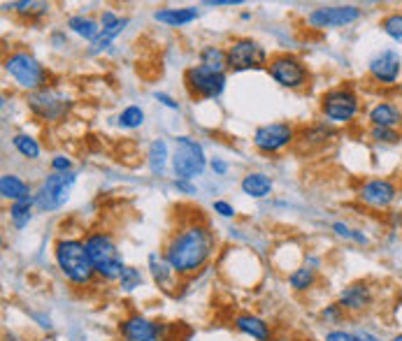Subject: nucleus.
Returning a JSON list of instances; mask_svg holds the SVG:
<instances>
[{
	"label": "nucleus",
	"instance_id": "f257e3e1",
	"mask_svg": "<svg viewBox=\"0 0 402 341\" xmlns=\"http://www.w3.org/2000/svg\"><path fill=\"white\" fill-rule=\"evenodd\" d=\"M216 239L205 221H188L167 237L163 258L177 277H193L214 256Z\"/></svg>",
	"mask_w": 402,
	"mask_h": 341
},
{
	"label": "nucleus",
	"instance_id": "f03ea898",
	"mask_svg": "<svg viewBox=\"0 0 402 341\" xmlns=\"http://www.w3.org/2000/svg\"><path fill=\"white\" fill-rule=\"evenodd\" d=\"M54 260L61 274L72 286H91L96 281V270L84 246V239H58L54 246Z\"/></svg>",
	"mask_w": 402,
	"mask_h": 341
},
{
	"label": "nucleus",
	"instance_id": "7ed1b4c3",
	"mask_svg": "<svg viewBox=\"0 0 402 341\" xmlns=\"http://www.w3.org/2000/svg\"><path fill=\"white\" fill-rule=\"evenodd\" d=\"M84 246L89 251V258L93 263V270L100 279L105 281H119L126 265H123V256L116 246L114 237L105 230H93L84 237Z\"/></svg>",
	"mask_w": 402,
	"mask_h": 341
},
{
	"label": "nucleus",
	"instance_id": "20e7f679",
	"mask_svg": "<svg viewBox=\"0 0 402 341\" xmlns=\"http://www.w3.org/2000/svg\"><path fill=\"white\" fill-rule=\"evenodd\" d=\"M3 68H5L7 75L21 86V89H26L31 93L47 86L49 72L45 70V65H42L38 58H35L33 54H28V52H12L5 58Z\"/></svg>",
	"mask_w": 402,
	"mask_h": 341
},
{
	"label": "nucleus",
	"instance_id": "39448f33",
	"mask_svg": "<svg viewBox=\"0 0 402 341\" xmlns=\"http://www.w3.org/2000/svg\"><path fill=\"white\" fill-rule=\"evenodd\" d=\"M75 181H77L75 172H51L40 184L38 193H35V207L40 212H56V209H61L68 202Z\"/></svg>",
	"mask_w": 402,
	"mask_h": 341
},
{
	"label": "nucleus",
	"instance_id": "423d86ee",
	"mask_svg": "<svg viewBox=\"0 0 402 341\" xmlns=\"http://www.w3.org/2000/svg\"><path fill=\"white\" fill-rule=\"evenodd\" d=\"M172 170L181 181L200 177L207 168V158H205L202 147L191 137H177L174 140V154H172Z\"/></svg>",
	"mask_w": 402,
	"mask_h": 341
},
{
	"label": "nucleus",
	"instance_id": "0eeeda50",
	"mask_svg": "<svg viewBox=\"0 0 402 341\" xmlns=\"http://www.w3.org/2000/svg\"><path fill=\"white\" fill-rule=\"evenodd\" d=\"M226 61L233 72L258 70L268 68V52L251 38H235L226 49Z\"/></svg>",
	"mask_w": 402,
	"mask_h": 341
},
{
	"label": "nucleus",
	"instance_id": "6e6552de",
	"mask_svg": "<svg viewBox=\"0 0 402 341\" xmlns=\"http://www.w3.org/2000/svg\"><path fill=\"white\" fill-rule=\"evenodd\" d=\"M184 84L186 91L193 98L200 100H214L223 93L226 89V72H214L205 65H191L184 72Z\"/></svg>",
	"mask_w": 402,
	"mask_h": 341
},
{
	"label": "nucleus",
	"instance_id": "1a4fd4ad",
	"mask_svg": "<svg viewBox=\"0 0 402 341\" xmlns=\"http://www.w3.org/2000/svg\"><path fill=\"white\" fill-rule=\"evenodd\" d=\"M268 72L277 84L284 89H303L307 86L310 72H307L305 63L293 54H275L268 61Z\"/></svg>",
	"mask_w": 402,
	"mask_h": 341
},
{
	"label": "nucleus",
	"instance_id": "9d476101",
	"mask_svg": "<svg viewBox=\"0 0 402 341\" xmlns=\"http://www.w3.org/2000/svg\"><path fill=\"white\" fill-rule=\"evenodd\" d=\"M358 110H361V103L349 86L331 89L321 98V114L331 123H349L358 114Z\"/></svg>",
	"mask_w": 402,
	"mask_h": 341
},
{
	"label": "nucleus",
	"instance_id": "9b49d317",
	"mask_svg": "<svg viewBox=\"0 0 402 341\" xmlns=\"http://www.w3.org/2000/svg\"><path fill=\"white\" fill-rule=\"evenodd\" d=\"M26 103H28V110L42 121H61L72 107L70 100L65 98L61 91L51 89V86H45V89H40V91L28 93Z\"/></svg>",
	"mask_w": 402,
	"mask_h": 341
},
{
	"label": "nucleus",
	"instance_id": "f8f14e48",
	"mask_svg": "<svg viewBox=\"0 0 402 341\" xmlns=\"http://www.w3.org/2000/svg\"><path fill=\"white\" fill-rule=\"evenodd\" d=\"M293 140L296 128L291 123H265L254 133V147L263 154H277V151L286 149Z\"/></svg>",
	"mask_w": 402,
	"mask_h": 341
},
{
	"label": "nucleus",
	"instance_id": "ddd939ff",
	"mask_svg": "<svg viewBox=\"0 0 402 341\" xmlns=\"http://www.w3.org/2000/svg\"><path fill=\"white\" fill-rule=\"evenodd\" d=\"M361 19V10L356 5H331V7H317L307 14V24L312 28H338L354 24Z\"/></svg>",
	"mask_w": 402,
	"mask_h": 341
},
{
	"label": "nucleus",
	"instance_id": "4468645a",
	"mask_svg": "<svg viewBox=\"0 0 402 341\" xmlns=\"http://www.w3.org/2000/svg\"><path fill=\"white\" fill-rule=\"evenodd\" d=\"M165 332H167L165 325L153 323L140 314L128 316L119 325V335L123 341H167Z\"/></svg>",
	"mask_w": 402,
	"mask_h": 341
},
{
	"label": "nucleus",
	"instance_id": "2eb2a0df",
	"mask_svg": "<svg viewBox=\"0 0 402 341\" xmlns=\"http://www.w3.org/2000/svg\"><path fill=\"white\" fill-rule=\"evenodd\" d=\"M358 198H361L368 207L386 209V207H391L393 200L398 198V188L391 179H370L361 186Z\"/></svg>",
	"mask_w": 402,
	"mask_h": 341
},
{
	"label": "nucleus",
	"instance_id": "dca6fc26",
	"mask_svg": "<svg viewBox=\"0 0 402 341\" xmlns=\"http://www.w3.org/2000/svg\"><path fill=\"white\" fill-rule=\"evenodd\" d=\"M370 77L375 79L379 84H396L400 72H402V58L398 52H393V49H384V52H379L375 58L370 61Z\"/></svg>",
	"mask_w": 402,
	"mask_h": 341
},
{
	"label": "nucleus",
	"instance_id": "f3484780",
	"mask_svg": "<svg viewBox=\"0 0 402 341\" xmlns=\"http://www.w3.org/2000/svg\"><path fill=\"white\" fill-rule=\"evenodd\" d=\"M338 304L349 314H361V311L370 309L372 304V288L365 281H356V284L347 286L340 293Z\"/></svg>",
	"mask_w": 402,
	"mask_h": 341
},
{
	"label": "nucleus",
	"instance_id": "a211bd4d",
	"mask_svg": "<svg viewBox=\"0 0 402 341\" xmlns=\"http://www.w3.org/2000/svg\"><path fill=\"white\" fill-rule=\"evenodd\" d=\"M235 328L242 332V335L251 337L256 341H270V337H272V330H270V325L263 321V318L251 316V314H240L235 318Z\"/></svg>",
	"mask_w": 402,
	"mask_h": 341
},
{
	"label": "nucleus",
	"instance_id": "6ab92c4d",
	"mask_svg": "<svg viewBox=\"0 0 402 341\" xmlns=\"http://www.w3.org/2000/svg\"><path fill=\"white\" fill-rule=\"evenodd\" d=\"M240 188H242V193L244 195H249V198L254 200H263V198H268L270 193H272V179L265 177V174H261V172H249L247 177L242 179V184H240Z\"/></svg>",
	"mask_w": 402,
	"mask_h": 341
},
{
	"label": "nucleus",
	"instance_id": "aec40b11",
	"mask_svg": "<svg viewBox=\"0 0 402 341\" xmlns=\"http://www.w3.org/2000/svg\"><path fill=\"white\" fill-rule=\"evenodd\" d=\"M370 121L375 128H393L396 130L402 121V112L391 103H379L370 110Z\"/></svg>",
	"mask_w": 402,
	"mask_h": 341
},
{
	"label": "nucleus",
	"instance_id": "412c9836",
	"mask_svg": "<svg viewBox=\"0 0 402 341\" xmlns=\"http://www.w3.org/2000/svg\"><path fill=\"white\" fill-rule=\"evenodd\" d=\"M198 7H179V10H158L153 12V19L158 24H165V26H172V28H179V26H186L191 21L198 19Z\"/></svg>",
	"mask_w": 402,
	"mask_h": 341
},
{
	"label": "nucleus",
	"instance_id": "4be33fe9",
	"mask_svg": "<svg viewBox=\"0 0 402 341\" xmlns=\"http://www.w3.org/2000/svg\"><path fill=\"white\" fill-rule=\"evenodd\" d=\"M149 270H151V277L153 281L163 288V290H170L172 288V281L177 274L172 272V267L167 265V260L163 258V253H149Z\"/></svg>",
	"mask_w": 402,
	"mask_h": 341
},
{
	"label": "nucleus",
	"instance_id": "5701e85b",
	"mask_svg": "<svg viewBox=\"0 0 402 341\" xmlns=\"http://www.w3.org/2000/svg\"><path fill=\"white\" fill-rule=\"evenodd\" d=\"M0 195H3L5 200L17 202L31 195V186L21 177H17V174H3V177H0Z\"/></svg>",
	"mask_w": 402,
	"mask_h": 341
},
{
	"label": "nucleus",
	"instance_id": "b1692460",
	"mask_svg": "<svg viewBox=\"0 0 402 341\" xmlns=\"http://www.w3.org/2000/svg\"><path fill=\"white\" fill-rule=\"evenodd\" d=\"M33 205H35V195H28V198L17 200V202H12V205H10V221H12V226L17 228V230H24L28 223H31V219H33V214H31Z\"/></svg>",
	"mask_w": 402,
	"mask_h": 341
},
{
	"label": "nucleus",
	"instance_id": "393cba45",
	"mask_svg": "<svg viewBox=\"0 0 402 341\" xmlns=\"http://www.w3.org/2000/svg\"><path fill=\"white\" fill-rule=\"evenodd\" d=\"M68 28H70L72 33H77L79 38L91 40V42H96V38L102 31V26L98 24V21H93L91 17H82V14H77V17H70L68 19Z\"/></svg>",
	"mask_w": 402,
	"mask_h": 341
},
{
	"label": "nucleus",
	"instance_id": "a878e982",
	"mask_svg": "<svg viewBox=\"0 0 402 341\" xmlns=\"http://www.w3.org/2000/svg\"><path fill=\"white\" fill-rule=\"evenodd\" d=\"M128 26V19L126 17H121L116 24L112 26H107V28H102L100 35L96 38V42H91V49H89V54H100V52H105V49L112 45V40L114 38H119V35L123 33V28Z\"/></svg>",
	"mask_w": 402,
	"mask_h": 341
},
{
	"label": "nucleus",
	"instance_id": "bb28decb",
	"mask_svg": "<svg viewBox=\"0 0 402 341\" xmlns=\"http://www.w3.org/2000/svg\"><path fill=\"white\" fill-rule=\"evenodd\" d=\"M200 65L214 70V72H226L228 70V61H226V52L214 45H207L200 49Z\"/></svg>",
	"mask_w": 402,
	"mask_h": 341
},
{
	"label": "nucleus",
	"instance_id": "cd10ccee",
	"mask_svg": "<svg viewBox=\"0 0 402 341\" xmlns=\"http://www.w3.org/2000/svg\"><path fill=\"white\" fill-rule=\"evenodd\" d=\"M331 137H335V128L333 126H326V123H314V126L303 130L300 142L305 144V147H314V144H326Z\"/></svg>",
	"mask_w": 402,
	"mask_h": 341
},
{
	"label": "nucleus",
	"instance_id": "c85d7f7f",
	"mask_svg": "<svg viewBox=\"0 0 402 341\" xmlns=\"http://www.w3.org/2000/svg\"><path fill=\"white\" fill-rule=\"evenodd\" d=\"M167 144L165 140H153L151 147L147 151V163H149V170L153 174H163L165 170V163H167Z\"/></svg>",
	"mask_w": 402,
	"mask_h": 341
},
{
	"label": "nucleus",
	"instance_id": "c756f323",
	"mask_svg": "<svg viewBox=\"0 0 402 341\" xmlns=\"http://www.w3.org/2000/svg\"><path fill=\"white\" fill-rule=\"evenodd\" d=\"M289 284H291V288L296 290V293H305V290H310L314 284H317V270L310 267V265L298 267V270L291 272Z\"/></svg>",
	"mask_w": 402,
	"mask_h": 341
},
{
	"label": "nucleus",
	"instance_id": "7c9ffc66",
	"mask_svg": "<svg viewBox=\"0 0 402 341\" xmlns=\"http://www.w3.org/2000/svg\"><path fill=\"white\" fill-rule=\"evenodd\" d=\"M10 7L19 17L26 19H40L49 12V3H38V0H21V3H12Z\"/></svg>",
	"mask_w": 402,
	"mask_h": 341
},
{
	"label": "nucleus",
	"instance_id": "2f4dec72",
	"mask_svg": "<svg viewBox=\"0 0 402 341\" xmlns=\"http://www.w3.org/2000/svg\"><path fill=\"white\" fill-rule=\"evenodd\" d=\"M12 147L17 149L24 158H28V161H35V158H40V144L35 142L31 135H24V133L14 135L12 137Z\"/></svg>",
	"mask_w": 402,
	"mask_h": 341
},
{
	"label": "nucleus",
	"instance_id": "473e14b6",
	"mask_svg": "<svg viewBox=\"0 0 402 341\" xmlns=\"http://www.w3.org/2000/svg\"><path fill=\"white\" fill-rule=\"evenodd\" d=\"M142 123H144V112H142V107H137V105H130L119 114V126L121 128L133 130V128H140Z\"/></svg>",
	"mask_w": 402,
	"mask_h": 341
},
{
	"label": "nucleus",
	"instance_id": "72a5a7b5",
	"mask_svg": "<svg viewBox=\"0 0 402 341\" xmlns=\"http://www.w3.org/2000/svg\"><path fill=\"white\" fill-rule=\"evenodd\" d=\"M326 341H379L375 335L365 330H358V332H345V330H333L326 335Z\"/></svg>",
	"mask_w": 402,
	"mask_h": 341
},
{
	"label": "nucleus",
	"instance_id": "f704fd0d",
	"mask_svg": "<svg viewBox=\"0 0 402 341\" xmlns=\"http://www.w3.org/2000/svg\"><path fill=\"white\" fill-rule=\"evenodd\" d=\"M382 31L389 35V38H393L402 45V12L389 14V17L382 21Z\"/></svg>",
	"mask_w": 402,
	"mask_h": 341
},
{
	"label": "nucleus",
	"instance_id": "c9c22d12",
	"mask_svg": "<svg viewBox=\"0 0 402 341\" xmlns=\"http://www.w3.org/2000/svg\"><path fill=\"white\" fill-rule=\"evenodd\" d=\"M119 286H121V290H126V293H133L135 288H140L142 286L140 270H135V267H126L121 274V279H119Z\"/></svg>",
	"mask_w": 402,
	"mask_h": 341
},
{
	"label": "nucleus",
	"instance_id": "e433bc0d",
	"mask_svg": "<svg viewBox=\"0 0 402 341\" xmlns=\"http://www.w3.org/2000/svg\"><path fill=\"white\" fill-rule=\"evenodd\" d=\"M333 230L338 232L340 237H345V239H356L358 244H368V237L361 235V232H358V230H352V228L347 226V223H340V221H338V223H333Z\"/></svg>",
	"mask_w": 402,
	"mask_h": 341
},
{
	"label": "nucleus",
	"instance_id": "4c0bfd02",
	"mask_svg": "<svg viewBox=\"0 0 402 341\" xmlns=\"http://www.w3.org/2000/svg\"><path fill=\"white\" fill-rule=\"evenodd\" d=\"M370 135H372V140H375V142H384V144H393V142L400 140V135L393 128H375V126H372Z\"/></svg>",
	"mask_w": 402,
	"mask_h": 341
},
{
	"label": "nucleus",
	"instance_id": "58836bf2",
	"mask_svg": "<svg viewBox=\"0 0 402 341\" xmlns=\"http://www.w3.org/2000/svg\"><path fill=\"white\" fill-rule=\"evenodd\" d=\"M214 212L219 216H223V219H233V216H235V207H233L230 202H226V200H216L214 202Z\"/></svg>",
	"mask_w": 402,
	"mask_h": 341
},
{
	"label": "nucleus",
	"instance_id": "ea45409f",
	"mask_svg": "<svg viewBox=\"0 0 402 341\" xmlns=\"http://www.w3.org/2000/svg\"><path fill=\"white\" fill-rule=\"evenodd\" d=\"M342 314H345V309H342L340 304H331V307L324 309V314H321V316H324L326 321H331V323H338L342 318Z\"/></svg>",
	"mask_w": 402,
	"mask_h": 341
},
{
	"label": "nucleus",
	"instance_id": "a19ab883",
	"mask_svg": "<svg viewBox=\"0 0 402 341\" xmlns=\"http://www.w3.org/2000/svg\"><path fill=\"white\" fill-rule=\"evenodd\" d=\"M72 168V163H70V158H65V156H56L54 161H51V170L54 172H70Z\"/></svg>",
	"mask_w": 402,
	"mask_h": 341
},
{
	"label": "nucleus",
	"instance_id": "79ce46f5",
	"mask_svg": "<svg viewBox=\"0 0 402 341\" xmlns=\"http://www.w3.org/2000/svg\"><path fill=\"white\" fill-rule=\"evenodd\" d=\"M153 98L158 100V103H163L165 107H170V110H177V103H174V100L170 98V96H165V93H153Z\"/></svg>",
	"mask_w": 402,
	"mask_h": 341
},
{
	"label": "nucleus",
	"instance_id": "37998d69",
	"mask_svg": "<svg viewBox=\"0 0 402 341\" xmlns=\"http://www.w3.org/2000/svg\"><path fill=\"white\" fill-rule=\"evenodd\" d=\"M212 170H214L216 174H226L228 172V165H226L223 161H219V158H214V161H212Z\"/></svg>",
	"mask_w": 402,
	"mask_h": 341
},
{
	"label": "nucleus",
	"instance_id": "c03bdc74",
	"mask_svg": "<svg viewBox=\"0 0 402 341\" xmlns=\"http://www.w3.org/2000/svg\"><path fill=\"white\" fill-rule=\"evenodd\" d=\"M207 5L221 7V5H240V0H207Z\"/></svg>",
	"mask_w": 402,
	"mask_h": 341
},
{
	"label": "nucleus",
	"instance_id": "a18cd8bd",
	"mask_svg": "<svg viewBox=\"0 0 402 341\" xmlns=\"http://www.w3.org/2000/svg\"><path fill=\"white\" fill-rule=\"evenodd\" d=\"M174 186H177V188H179V191H186V193H195V188H193V186H188V184H186V181H181V179H177V181H174Z\"/></svg>",
	"mask_w": 402,
	"mask_h": 341
},
{
	"label": "nucleus",
	"instance_id": "49530a36",
	"mask_svg": "<svg viewBox=\"0 0 402 341\" xmlns=\"http://www.w3.org/2000/svg\"><path fill=\"white\" fill-rule=\"evenodd\" d=\"M391 341H402V335H398V337H393Z\"/></svg>",
	"mask_w": 402,
	"mask_h": 341
}]
</instances>
